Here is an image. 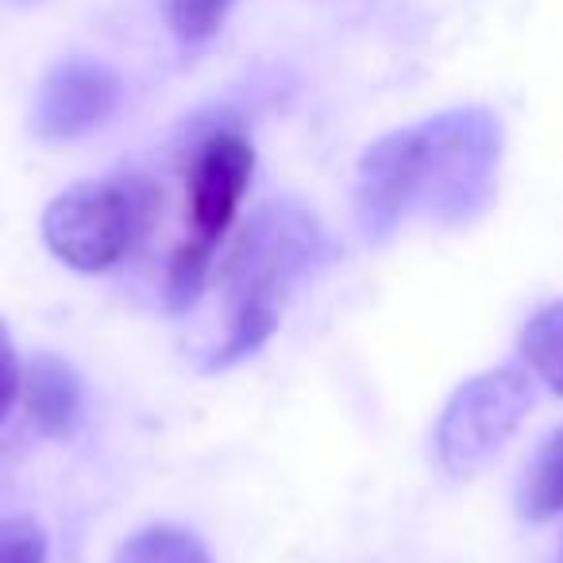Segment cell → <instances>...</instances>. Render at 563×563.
I'll return each mask as SVG.
<instances>
[{
    "label": "cell",
    "mask_w": 563,
    "mask_h": 563,
    "mask_svg": "<svg viewBox=\"0 0 563 563\" xmlns=\"http://www.w3.org/2000/svg\"><path fill=\"white\" fill-rule=\"evenodd\" d=\"M501 163V124L490 109H452L398 128L367 147L355 174V220L371 243L406 217L475 220L490 205Z\"/></svg>",
    "instance_id": "cell-1"
},
{
    "label": "cell",
    "mask_w": 563,
    "mask_h": 563,
    "mask_svg": "<svg viewBox=\"0 0 563 563\" xmlns=\"http://www.w3.org/2000/svg\"><path fill=\"white\" fill-rule=\"evenodd\" d=\"M155 212V189L143 178L78 181L43 212V240L66 266L101 274L124 258Z\"/></svg>",
    "instance_id": "cell-2"
},
{
    "label": "cell",
    "mask_w": 563,
    "mask_h": 563,
    "mask_svg": "<svg viewBox=\"0 0 563 563\" xmlns=\"http://www.w3.org/2000/svg\"><path fill=\"white\" fill-rule=\"evenodd\" d=\"M317 255H321V228L301 205H263L243 224L220 271L228 309L232 313L247 306L278 309L282 294L317 263Z\"/></svg>",
    "instance_id": "cell-3"
},
{
    "label": "cell",
    "mask_w": 563,
    "mask_h": 563,
    "mask_svg": "<svg viewBox=\"0 0 563 563\" xmlns=\"http://www.w3.org/2000/svg\"><path fill=\"white\" fill-rule=\"evenodd\" d=\"M532 406L521 367H494L467 378L437 421V460L452 478H471L514 440Z\"/></svg>",
    "instance_id": "cell-4"
},
{
    "label": "cell",
    "mask_w": 563,
    "mask_h": 563,
    "mask_svg": "<svg viewBox=\"0 0 563 563\" xmlns=\"http://www.w3.org/2000/svg\"><path fill=\"white\" fill-rule=\"evenodd\" d=\"M120 97H124V86L117 70L93 58H66L43 78L32 128L47 143L78 140L117 112Z\"/></svg>",
    "instance_id": "cell-5"
},
{
    "label": "cell",
    "mask_w": 563,
    "mask_h": 563,
    "mask_svg": "<svg viewBox=\"0 0 563 563\" xmlns=\"http://www.w3.org/2000/svg\"><path fill=\"white\" fill-rule=\"evenodd\" d=\"M255 174V151L243 135L220 132L205 140L189 166V224L194 235L217 243L232 224L243 194Z\"/></svg>",
    "instance_id": "cell-6"
},
{
    "label": "cell",
    "mask_w": 563,
    "mask_h": 563,
    "mask_svg": "<svg viewBox=\"0 0 563 563\" xmlns=\"http://www.w3.org/2000/svg\"><path fill=\"white\" fill-rule=\"evenodd\" d=\"M24 401L32 424L51 440H70L86 413V394H81V378L58 355L43 352L32 360L24 375Z\"/></svg>",
    "instance_id": "cell-7"
},
{
    "label": "cell",
    "mask_w": 563,
    "mask_h": 563,
    "mask_svg": "<svg viewBox=\"0 0 563 563\" xmlns=\"http://www.w3.org/2000/svg\"><path fill=\"white\" fill-rule=\"evenodd\" d=\"M517 514L532 525H544L563 514V424L532 452L517 486Z\"/></svg>",
    "instance_id": "cell-8"
},
{
    "label": "cell",
    "mask_w": 563,
    "mask_h": 563,
    "mask_svg": "<svg viewBox=\"0 0 563 563\" xmlns=\"http://www.w3.org/2000/svg\"><path fill=\"white\" fill-rule=\"evenodd\" d=\"M521 355L529 371L563 398V301L544 306L521 329Z\"/></svg>",
    "instance_id": "cell-9"
},
{
    "label": "cell",
    "mask_w": 563,
    "mask_h": 563,
    "mask_svg": "<svg viewBox=\"0 0 563 563\" xmlns=\"http://www.w3.org/2000/svg\"><path fill=\"white\" fill-rule=\"evenodd\" d=\"M112 563H212L205 544L178 525H147L120 544Z\"/></svg>",
    "instance_id": "cell-10"
},
{
    "label": "cell",
    "mask_w": 563,
    "mask_h": 563,
    "mask_svg": "<svg viewBox=\"0 0 563 563\" xmlns=\"http://www.w3.org/2000/svg\"><path fill=\"white\" fill-rule=\"evenodd\" d=\"M212 240H201V235H189L186 243H178V251L166 263V286H163V301L174 317L189 313L197 306L205 290V278H209L212 266Z\"/></svg>",
    "instance_id": "cell-11"
},
{
    "label": "cell",
    "mask_w": 563,
    "mask_h": 563,
    "mask_svg": "<svg viewBox=\"0 0 563 563\" xmlns=\"http://www.w3.org/2000/svg\"><path fill=\"white\" fill-rule=\"evenodd\" d=\"M274 329H278V309H274V306L235 309L232 321H228V340L217 347V355L209 360V371H224V367H232V363L255 355L258 347L274 336Z\"/></svg>",
    "instance_id": "cell-12"
},
{
    "label": "cell",
    "mask_w": 563,
    "mask_h": 563,
    "mask_svg": "<svg viewBox=\"0 0 563 563\" xmlns=\"http://www.w3.org/2000/svg\"><path fill=\"white\" fill-rule=\"evenodd\" d=\"M235 0H166V16L178 40L186 43H205L209 35H217V27L224 24L228 9Z\"/></svg>",
    "instance_id": "cell-13"
},
{
    "label": "cell",
    "mask_w": 563,
    "mask_h": 563,
    "mask_svg": "<svg viewBox=\"0 0 563 563\" xmlns=\"http://www.w3.org/2000/svg\"><path fill=\"white\" fill-rule=\"evenodd\" d=\"M0 563H47V532L32 517L0 521Z\"/></svg>",
    "instance_id": "cell-14"
},
{
    "label": "cell",
    "mask_w": 563,
    "mask_h": 563,
    "mask_svg": "<svg viewBox=\"0 0 563 563\" xmlns=\"http://www.w3.org/2000/svg\"><path fill=\"white\" fill-rule=\"evenodd\" d=\"M20 390H24V367H20V355H16V344H12L9 329L0 321V421L12 413Z\"/></svg>",
    "instance_id": "cell-15"
},
{
    "label": "cell",
    "mask_w": 563,
    "mask_h": 563,
    "mask_svg": "<svg viewBox=\"0 0 563 563\" xmlns=\"http://www.w3.org/2000/svg\"><path fill=\"white\" fill-rule=\"evenodd\" d=\"M560 563H563V544H560Z\"/></svg>",
    "instance_id": "cell-16"
}]
</instances>
